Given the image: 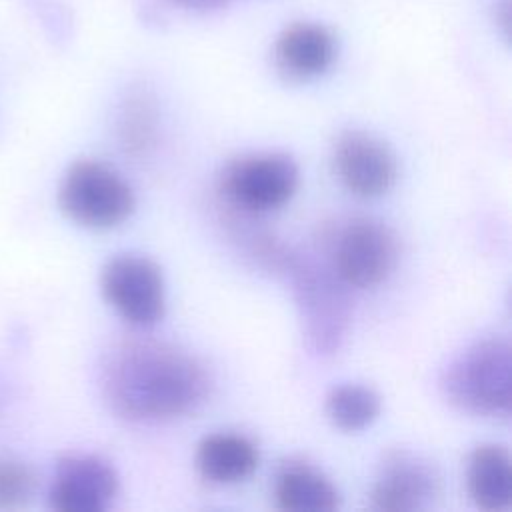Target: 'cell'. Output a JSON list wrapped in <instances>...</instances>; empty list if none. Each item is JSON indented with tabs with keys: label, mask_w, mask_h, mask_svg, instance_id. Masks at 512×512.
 <instances>
[{
	"label": "cell",
	"mask_w": 512,
	"mask_h": 512,
	"mask_svg": "<svg viewBox=\"0 0 512 512\" xmlns=\"http://www.w3.org/2000/svg\"><path fill=\"white\" fill-rule=\"evenodd\" d=\"M100 390L118 418L160 424L198 412L212 394V376L198 356L172 342L128 336L104 352Z\"/></svg>",
	"instance_id": "1"
},
{
	"label": "cell",
	"mask_w": 512,
	"mask_h": 512,
	"mask_svg": "<svg viewBox=\"0 0 512 512\" xmlns=\"http://www.w3.org/2000/svg\"><path fill=\"white\" fill-rule=\"evenodd\" d=\"M510 346L502 338H484L462 350L442 374L444 398L458 410L506 418L510 414Z\"/></svg>",
	"instance_id": "2"
},
{
	"label": "cell",
	"mask_w": 512,
	"mask_h": 512,
	"mask_svg": "<svg viewBox=\"0 0 512 512\" xmlns=\"http://www.w3.org/2000/svg\"><path fill=\"white\" fill-rule=\"evenodd\" d=\"M282 272L292 280L308 344L318 354H334L350 320V288L342 284L326 260L316 262L292 250Z\"/></svg>",
	"instance_id": "3"
},
{
	"label": "cell",
	"mask_w": 512,
	"mask_h": 512,
	"mask_svg": "<svg viewBox=\"0 0 512 512\" xmlns=\"http://www.w3.org/2000/svg\"><path fill=\"white\" fill-rule=\"evenodd\" d=\"M300 186V170L284 152H250L232 158L218 176L226 208L252 218L286 206Z\"/></svg>",
	"instance_id": "4"
},
{
	"label": "cell",
	"mask_w": 512,
	"mask_h": 512,
	"mask_svg": "<svg viewBox=\"0 0 512 512\" xmlns=\"http://www.w3.org/2000/svg\"><path fill=\"white\" fill-rule=\"evenodd\" d=\"M58 206L68 220L88 230H110L126 222L136 196L122 174L100 160H76L58 186Z\"/></svg>",
	"instance_id": "5"
},
{
	"label": "cell",
	"mask_w": 512,
	"mask_h": 512,
	"mask_svg": "<svg viewBox=\"0 0 512 512\" xmlns=\"http://www.w3.org/2000/svg\"><path fill=\"white\" fill-rule=\"evenodd\" d=\"M324 260L344 286L376 288L398 262V238L384 222L356 216L326 232Z\"/></svg>",
	"instance_id": "6"
},
{
	"label": "cell",
	"mask_w": 512,
	"mask_h": 512,
	"mask_svg": "<svg viewBox=\"0 0 512 512\" xmlns=\"http://www.w3.org/2000/svg\"><path fill=\"white\" fill-rule=\"evenodd\" d=\"M100 290L112 310L142 330L158 324L166 310V284L160 266L142 254H118L100 272Z\"/></svg>",
	"instance_id": "7"
},
{
	"label": "cell",
	"mask_w": 512,
	"mask_h": 512,
	"mask_svg": "<svg viewBox=\"0 0 512 512\" xmlns=\"http://www.w3.org/2000/svg\"><path fill=\"white\" fill-rule=\"evenodd\" d=\"M332 166L340 184L364 200L384 196L398 178V160L392 148L364 130H346L336 138Z\"/></svg>",
	"instance_id": "8"
},
{
	"label": "cell",
	"mask_w": 512,
	"mask_h": 512,
	"mask_svg": "<svg viewBox=\"0 0 512 512\" xmlns=\"http://www.w3.org/2000/svg\"><path fill=\"white\" fill-rule=\"evenodd\" d=\"M440 496V474L424 456L412 450L384 454L372 488L370 506L382 512H414L434 504Z\"/></svg>",
	"instance_id": "9"
},
{
	"label": "cell",
	"mask_w": 512,
	"mask_h": 512,
	"mask_svg": "<svg viewBox=\"0 0 512 512\" xmlns=\"http://www.w3.org/2000/svg\"><path fill=\"white\" fill-rule=\"evenodd\" d=\"M116 468L96 454H68L56 464L48 500L58 512H104L118 496Z\"/></svg>",
	"instance_id": "10"
},
{
	"label": "cell",
	"mask_w": 512,
	"mask_h": 512,
	"mask_svg": "<svg viewBox=\"0 0 512 512\" xmlns=\"http://www.w3.org/2000/svg\"><path fill=\"white\" fill-rule=\"evenodd\" d=\"M336 58L334 34L318 22H292L274 44V64L278 72L296 82L324 74Z\"/></svg>",
	"instance_id": "11"
},
{
	"label": "cell",
	"mask_w": 512,
	"mask_h": 512,
	"mask_svg": "<svg viewBox=\"0 0 512 512\" xmlns=\"http://www.w3.org/2000/svg\"><path fill=\"white\" fill-rule=\"evenodd\" d=\"M260 462L258 444L234 430L206 434L194 452L198 476L212 486H232L248 480Z\"/></svg>",
	"instance_id": "12"
},
{
	"label": "cell",
	"mask_w": 512,
	"mask_h": 512,
	"mask_svg": "<svg viewBox=\"0 0 512 512\" xmlns=\"http://www.w3.org/2000/svg\"><path fill=\"white\" fill-rule=\"evenodd\" d=\"M272 496L286 512H330L340 506V492L334 482L314 464L290 458L274 474Z\"/></svg>",
	"instance_id": "13"
},
{
	"label": "cell",
	"mask_w": 512,
	"mask_h": 512,
	"mask_svg": "<svg viewBox=\"0 0 512 512\" xmlns=\"http://www.w3.org/2000/svg\"><path fill=\"white\" fill-rule=\"evenodd\" d=\"M468 494L482 510H504L512 498V462L500 444H480L468 458Z\"/></svg>",
	"instance_id": "14"
},
{
	"label": "cell",
	"mask_w": 512,
	"mask_h": 512,
	"mask_svg": "<svg viewBox=\"0 0 512 512\" xmlns=\"http://www.w3.org/2000/svg\"><path fill=\"white\" fill-rule=\"evenodd\" d=\"M380 394L364 384L348 382L334 386L324 400L328 420L344 432H358L368 428L380 414Z\"/></svg>",
	"instance_id": "15"
},
{
	"label": "cell",
	"mask_w": 512,
	"mask_h": 512,
	"mask_svg": "<svg viewBox=\"0 0 512 512\" xmlns=\"http://www.w3.org/2000/svg\"><path fill=\"white\" fill-rule=\"evenodd\" d=\"M118 132L126 152L138 156L144 154L156 138V106L154 100L138 90L132 92L120 112Z\"/></svg>",
	"instance_id": "16"
},
{
	"label": "cell",
	"mask_w": 512,
	"mask_h": 512,
	"mask_svg": "<svg viewBox=\"0 0 512 512\" xmlns=\"http://www.w3.org/2000/svg\"><path fill=\"white\" fill-rule=\"evenodd\" d=\"M36 490L32 468L20 460L0 456V510L24 508Z\"/></svg>",
	"instance_id": "17"
},
{
	"label": "cell",
	"mask_w": 512,
	"mask_h": 512,
	"mask_svg": "<svg viewBox=\"0 0 512 512\" xmlns=\"http://www.w3.org/2000/svg\"><path fill=\"white\" fill-rule=\"evenodd\" d=\"M180 6H186V8H196V10H208V8H218L222 4H226L228 0H172Z\"/></svg>",
	"instance_id": "18"
}]
</instances>
